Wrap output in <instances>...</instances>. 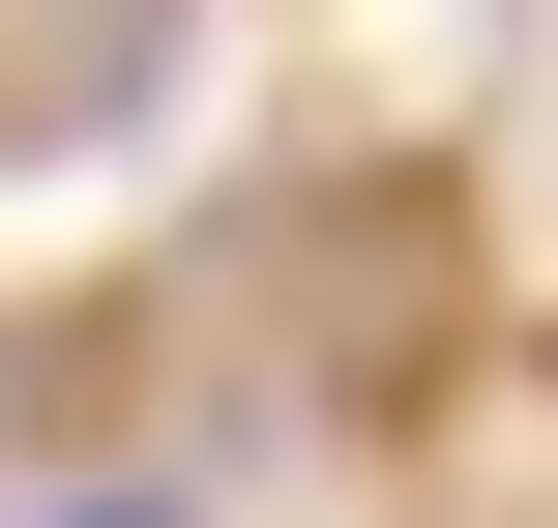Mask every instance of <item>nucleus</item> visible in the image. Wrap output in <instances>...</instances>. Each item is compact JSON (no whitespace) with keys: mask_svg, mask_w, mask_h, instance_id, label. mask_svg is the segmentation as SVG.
Instances as JSON below:
<instances>
[{"mask_svg":"<svg viewBox=\"0 0 558 528\" xmlns=\"http://www.w3.org/2000/svg\"><path fill=\"white\" fill-rule=\"evenodd\" d=\"M59 528H177V500H59Z\"/></svg>","mask_w":558,"mask_h":528,"instance_id":"obj_1","label":"nucleus"}]
</instances>
